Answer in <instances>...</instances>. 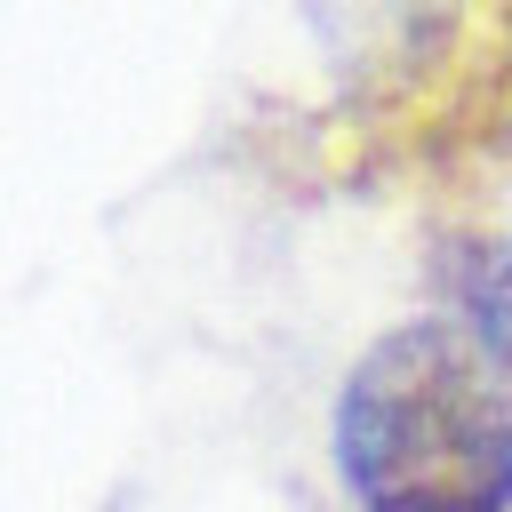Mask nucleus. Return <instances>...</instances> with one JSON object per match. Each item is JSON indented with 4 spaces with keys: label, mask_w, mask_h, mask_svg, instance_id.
Listing matches in <instances>:
<instances>
[{
    "label": "nucleus",
    "mask_w": 512,
    "mask_h": 512,
    "mask_svg": "<svg viewBox=\"0 0 512 512\" xmlns=\"http://www.w3.org/2000/svg\"><path fill=\"white\" fill-rule=\"evenodd\" d=\"M456 8L464 0H312V16L336 40V56L352 72H392V80L432 64V48L448 40Z\"/></svg>",
    "instance_id": "obj_2"
},
{
    "label": "nucleus",
    "mask_w": 512,
    "mask_h": 512,
    "mask_svg": "<svg viewBox=\"0 0 512 512\" xmlns=\"http://www.w3.org/2000/svg\"><path fill=\"white\" fill-rule=\"evenodd\" d=\"M448 296H456V320L496 352V368L512 376V248L504 240H464L448 256Z\"/></svg>",
    "instance_id": "obj_3"
},
{
    "label": "nucleus",
    "mask_w": 512,
    "mask_h": 512,
    "mask_svg": "<svg viewBox=\"0 0 512 512\" xmlns=\"http://www.w3.org/2000/svg\"><path fill=\"white\" fill-rule=\"evenodd\" d=\"M336 472L360 512H512V384L464 320H408L336 392Z\"/></svg>",
    "instance_id": "obj_1"
}]
</instances>
